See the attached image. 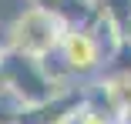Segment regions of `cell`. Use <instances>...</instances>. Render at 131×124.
Instances as JSON below:
<instances>
[{"label": "cell", "mask_w": 131, "mask_h": 124, "mask_svg": "<svg viewBox=\"0 0 131 124\" xmlns=\"http://www.w3.org/2000/svg\"><path fill=\"white\" fill-rule=\"evenodd\" d=\"M121 37H124V40L131 44V20H128V23H124V27H121Z\"/></svg>", "instance_id": "obj_8"}, {"label": "cell", "mask_w": 131, "mask_h": 124, "mask_svg": "<svg viewBox=\"0 0 131 124\" xmlns=\"http://www.w3.org/2000/svg\"><path fill=\"white\" fill-rule=\"evenodd\" d=\"M61 34H64V23L57 20V14L27 7L7 27V51L27 54V57H47L50 51H57Z\"/></svg>", "instance_id": "obj_2"}, {"label": "cell", "mask_w": 131, "mask_h": 124, "mask_svg": "<svg viewBox=\"0 0 131 124\" xmlns=\"http://www.w3.org/2000/svg\"><path fill=\"white\" fill-rule=\"evenodd\" d=\"M97 7H101V14L108 20H114L118 27H124L131 20V0H97Z\"/></svg>", "instance_id": "obj_5"}, {"label": "cell", "mask_w": 131, "mask_h": 124, "mask_svg": "<svg viewBox=\"0 0 131 124\" xmlns=\"http://www.w3.org/2000/svg\"><path fill=\"white\" fill-rule=\"evenodd\" d=\"M0 67H4V77H7V94L14 97L17 107H34L50 101L57 91H67L61 84H54L47 77V70L40 64V57H27V54H17V51H4L0 54Z\"/></svg>", "instance_id": "obj_1"}, {"label": "cell", "mask_w": 131, "mask_h": 124, "mask_svg": "<svg viewBox=\"0 0 131 124\" xmlns=\"http://www.w3.org/2000/svg\"><path fill=\"white\" fill-rule=\"evenodd\" d=\"M64 4V0H27V7H37V10H50V14H57V7Z\"/></svg>", "instance_id": "obj_6"}, {"label": "cell", "mask_w": 131, "mask_h": 124, "mask_svg": "<svg viewBox=\"0 0 131 124\" xmlns=\"http://www.w3.org/2000/svg\"><path fill=\"white\" fill-rule=\"evenodd\" d=\"M7 51V27H0V54Z\"/></svg>", "instance_id": "obj_7"}, {"label": "cell", "mask_w": 131, "mask_h": 124, "mask_svg": "<svg viewBox=\"0 0 131 124\" xmlns=\"http://www.w3.org/2000/svg\"><path fill=\"white\" fill-rule=\"evenodd\" d=\"M57 57L71 70V77H88V74L101 70V64H104V54H101L94 34L84 27H64V34L57 40Z\"/></svg>", "instance_id": "obj_3"}, {"label": "cell", "mask_w": 131, "mask_h": 124, "mask_svg": "<svg viewBox=\"0 0 131 124\" xmlns=\"http://www.w3.org/2000/svg\"><path fill=\"white\" fill-rule=\"evenodd\" d=\"M97 94L104 97V107L111 117L131 111V70H108V77L97 84Z\"/></svg>", "instance_id": "obj_4"}, {"label": "cell", "mask_w": 131, "mask_h": 124, "mask_svg": "<svg viewBox=\"0 0 131 124\" xmlns=\"http://www.w3.org/2000/svg\"><path fill=\"white\" fill-rule=\"evenodd\" d=\"M10 124H20V121H10Z\"/></svg>", "instance_id": "obj_9"}]
</instances>
